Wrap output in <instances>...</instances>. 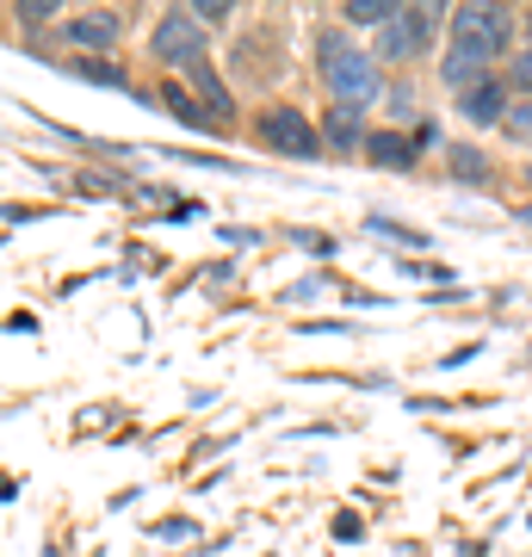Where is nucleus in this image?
I'll return each mask as SVG.
<instances>
[{"label":"nucleus","mask_w":532,"mask_h":557,"mask_svg":"<svg viewBox=\"0 0 532 557\" xmlns=\"http://www.w3.org/2000/svg\"><path fill=\"white\" fill-rule=\"evenodd\" d=\"M372 230H378V236H396V242H421L415 230H403V223H391V218H372Z\"/></svg>","instance_id":"obj_16"},{"label":"nucleus","mask_w":532,"mask_h":557,"mask_svg":"<svg viewBox=\"0 0 532 557\" xmlns=\"http://www.w3.org/2000/svg\"><path fill=\"white\" fill-rule=\"evenodd\" d=\"M453 38L483 44L490 57H502L508 38H514V13L508 7H495V0H483V7H453Z\"/></svg>","instance_id":"obj_2"},{"label":"nucleus","mask_w":532,"mask_h":557,"mask_svg":"<svg viewBox=\"0 0 532 557\" xmlns=\"http://www.w3.org/2000/svg\"><path fill=\"white\" fill-rule=\"evenodd\" d=\"M453 174H458V180H483V174H490V168H483V161H477L471 149H458V161H453Z\"/></svg>","instance_id":"obj_15"},{"label":"nucleus","mask_w":532,"mask_h":557,"mask_svg":"<svg viewBox=\"0 0 532 557\" xmlns=\"http://www.w3.org/2000/svg\"><path fill=\"white\" fill-rule=\"evenodd\" d=\"M193 20L198 25H223L230 20V7H223V0H193Z\"/></svg>","instance_id":"obj_13"},{"label":"nucleus","mask_w":532,"mask_h":557,"mask_svg":"<svg viewBox=\"0 0 532 557\" xmlns=\"http://www.w3.org/2000/svg\"><path fill=\"white\" fill-rule=\"evenodd\" d=\"M428 38H434V7H396V20L378 32V57L409 62L428 50Z\"/></svg>","instance_id":"obj_3"},{"label":"nucleus","mask_w":532,"mask_h":557,"mask_svg":"<svg viewBox=\"0 0 532 557\" xmlns=\"http://www.w3.org/2000/svg\"><path fill=\"white\" fill-rule=\"evenodd\" d=\"M260 137L273 143L279 156H297V161H310L316 156V124L297 112V106H273L267 119H260Z\"/></svg>","instance_id":"obj_5"},{"label":"nucleus","mask_w":532,"mask_h":557,"mask_svg":"<svg viewBox=\"0 0 532 557\" xmlns=\"http://www.w3.org/2000/svg\"><path fill=\"white\" fill-rule=\"evenodd\" d=\"M458 112L471 124H502L508 119V87H502V81H477V87H465Z\"/></svg>","instance_id":"obj_6"},{"label":"nucleus","mask_w":532,"mask_h":557,"mask_svg":"<svg viewBox=\"0 0 532 557\" xmlns=\"http://www.w3.org/2000/svg\"><path fill=\"white\" fill-rule=\"evenodd\" d=\"M514 81H520V87H532V44L514 57Z\"/></svg>","instance_id":"obj_18"},{"label":"nucleus","mask_w":532,"mask_h":557,"mask_svg":"<svg viewBox=\"0 0 532 557\" xmlns=\"http://www.w3.org/2000/svg\"><path fill=\"white\" fill-rule=\"evenodd\" d=\"M322 81L335 87V100L341 106H372L378 100V62L366 57V50H354V44H322Z\"/></svg>","instance_id":"obj_1"},{"label":"nucleus","mask_w":532,"mask_h":557,"mask_svg":"<svg viewBox=\"0 0 532 557\" xmlns=\"http://www.w3.org/2000/svg\"><path fill=\"white\" fill-rule=\"evenodd\" d=\"M69 38L87 44V50H106V44H119L124 38V13L119 7H99V13H81L75 25H69Z\"/></svg>","instance_id":"obj_7"},{"label":"nucleus","mask_w":532,"mask_h":557,"mask_svg":"<svg viewBox=\"0 0 532 557\" xmlns=\"http://www.w3.org/2000/svg\"><path fill=\"white\" fill-rule=\"evenodd\" d=\"M359 119H366V106H329V143L335 149H366V137H359Z\"/></svg>","instance_id":"obj_9"},{"label":"nucleus","mask_w":532,"mask_h":557,"mask_svg":"<svg viewBox=\"0 0 532 557\" xmlns=\"http://www.w3.org/2000/svg\"><path fill=\"white\" fill-rule=\"evenodd\" d=\"M483 69H490V50H483V44L453 38V57H446V81H453V87H465V81H483Z\"/></svg>","instance_id":"obj_8"},{"label":"nucleus","mask_w":532,"mask_h":557,"mask_svg":"<svg viewBox=\"0 0 532 557\" xmlns=\"http://www.w3.org/2000/svg\"><path fill=\"white\" fill-rule=\"evenodd\" d=\"M156 57L193 75L198 62H205V25H198L193 13H168V20L156 25Z\"/></svg>","instance_id":"obj_4"},{"label":"nucleus","mask_w":532,"mask_h":557,"mask_svg":"<svg viewBox=\"0 0 532 557\" xmlns=\"http://www.w3.org/2000/svg\"><path fill=\"white\" fill-rule=\"evenodd\" d=\"M75 69L87 81H106V87H124V69H112V62H94V57H75Z\"/></svg>","instance_id":"obj_12"},{"label":"nucleus","mask_w":532,"mask_h":557,"mask_svg":"<svg viewBox=\"0 0 532 557\" xmlns=\"http://www.w3.org/2000/svg\"><path fill=\"white\" fill-rule=\"evenodd\" d=\"M502 124H508V137H527V143H532V106H514Z\"/></svg>","instance_id":"obj_14"},{"label":"nucleus","mask_w":532,"mask_h":557,"mask_svg":"<svg viewBox=\"0 0 532 557\" xmlns=\"http://www.w3.org/2000/svg\"><path fill=\"white\" fill-rule=\"evenodd\" d=\"M366 156H372L378 168H396V174H403V168L415 161V137H391V131H378V137L366 143Z\"/></svg>","instance_id":"obj_10"},{"label":"nucleus","mask_w":532,"mask_h":557,"mask_svg":"<svg viewBox=\"0 0 532 557\" xmlns=\"http://www.w3.org/2000/svg\"><path fill=\"white\" fill-rule=\"evenodd\" d=\"M161 106H168V112H174V119H186V124H198V131H211V124H218V119H211V112H198V106H193V100H186V94H180L174 81H168V87H161Z\"/></svg>","instance_id":"obj_11"},{"label":"nucleus","mask_w":532,"mask_h":557,"mask_svg":"<svg viewBox=\"0 0 532 557\" xmlns=\"http://www.w3.org/2000/svg\"><path fill=\"white\" fill-rule=\"evenodd\" d=\"M520 223H532V205H520Z\"/></svg>","instance_id":"obj_19"},{"label":"nucleus","mask_w":532,"mask_h":557,"mask_svg":"<svg viewBox=\"0 0 532 557\" xmlns=\"http://www.w3.org/2000/svg\"><path fill=\"white\" fill-rule=\"evenodd\" d=\"M20 13H25V20H50V13H57V0H20Z\"/></svg>","instance_id":"obj_17"}]
</instances>
